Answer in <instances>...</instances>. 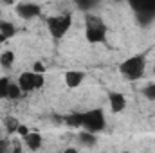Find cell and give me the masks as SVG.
I'll list each match as a JSON object with an SVG mask.
<instances>
[{
	"instance_id": "obj_12",
	"label": "cell",
	"mask_w": 155,
	"mask_h": 153,
	"mask_svg": "<svg viewBox=\"0 0 155 153\" xmlns=\"http://www.w3.org/2000/svg\"><path fill=\"white\" fill-rule=\"evenodd\" d=\"M13 65H15V52H11V50L2 52L0 54V67L9 70V69H13Z\"/></svg>"
},
{
	"instance_id": "obj_4",
	"label": "cell",
	"mask_w": 155,
	"mask_h": 153,
	"mask_svg": "<svg viewBox=\"0 0 155 153\" xmlns=\"http://www.w3.org/2000/svg\"><path fill=\"white\" fill-rule=\"evenodd\" d=\"M107 119H105V112L101 108H92L88 112H83V128L88 133H99L105 130Z\"/></svg>"
},
{
	"instance_id": "obj_14",
	"label": "cell",
	"mask_w": 155,
	"mask_h": 153,
	"mask_svg": "<svg viewBox=\"0 0 155 153\" xmlns=\"http://www.w3.org/2000/svg\"><path fill=\"white\" fill-rule=\"evenodd\" d=\"M78 139H79V142H81L83 146H88V148H90V146H94V144L97 142V137H96L94 133H88V132H85V130L78 133Z\"/></svg>"
},
{
	"instance_id": "obj_6",
	"label": "cell",
	"mask_w": 155,
	"mask_h": 153,
	"mask_svg": "<svg viewBox=\"0 0 155 153\" xmlns=\"http://www.w3.org/2000/svg\"><path fill=\"white\" fill-rule=\"evenodd\" d=\"M15 9H16V15L24 20H33L41 15V7L35 2H20V4H16Z\"/></svg>"
},
{
	"instance_id": "obj_23",
	"label": "cell",
	"mask_w": 155,
	"mask_h": 153,
	"mask_svg": "<svg viewBox=\"0 0 155 153\" xmlns=\"http://www.w3.org/2000/svg\"><path fill=\"white\" fill-rule=\"evenodd\" d=\"M7 150H9L7 142L5 141H0V153H7Z\"/></svg>"
},
{
	"instance_id": "obj_10",
	"label": "cell",
	"mask_w": 155,
	"mask_h": 153,
	"mask_svg": "<svg viewBox=\"0 0 155 153\" xmlns=\"http://www.w3.org/2000/svg\"><path fill=\"white\" fill-rule=\"evenodd\" d=\"M24 142H25V146H27L31 151H36V150L41 148L43 139H41V135H40L38 132H29V133L24 137Z\"/></svg>"
},
{
	"instance_id": "obj_24",
	"label": "cell",
	"mask_w": 155,
	"mask_h": 153,
	"mask_svg": "<svg viewBox=\"0 0 155 153\" xmlns=\"http://www.w3.org/2000/svg\"><path fill=\"white\" fill-rule=\"evenodd\" d=\"M60 153H79V151H78L76 148H65L63 151H60Z\"/></svg>"
},
{
	"instance_id": "obj_11",
	"label": "cell",
	"mask_w": 155,
	"mask_h": 153,
	"mask_svg": "<svg viewBox=\"0 0 155 153\" xmlns=\"http://www.w3.org/2000/svg\"><path fill=\"white\" fill-rule=\"evenodd\" d=\"M0 34H2L5 40L13 38V36L16 34V27H15V24L9 22V20H0Z\"/></svg>"
},
{
	"instance_id": "obj_28",
	"label": "cell",
	"mask_w": 155,
	"mask_h": 153,
	"mask_svg": "<svg viewBox=\"0 0 155 153\" xmlns=\"http://www.w3.org/2000/svg\"><path fill=\"white\" fill-rule=\"evenodd\" d=\"M153 74H155V67H153Z\"/></svg>"
},
{
	"instance_id": "obj_16",
	"label": "cell",
	"mask_w": 155,
	"mask_h": 153,
	"mask_svg": "<svg viewBox=\"0 0 155 153\" xmlns=\"http://www.w3.org/2000/svg\"><path fill=\"white\" fill-rule=\"evenodd\" d=\"M9 85H11L9 77H5V76L0 77V99H7V90H9Z\"/></svg>"
},
{
	"instance_id": "obj_19",
	"label": "cell",
	"mask_w": 155,
	"mask_h": 153,
	"mask_svg": "<svg viewBox=\"0 0 155 153\" xmlns=\"http://www.w3.org/2000/svg\"><path fill=\"white\" fill-rule=\"evenodd\" d=\"M18 126H20V122H16L13 117H5V128H7V132H16Z\"/></svg>"
},
{
	"instance_id": "obj_1",
	"label": "cell",
	"mask_w": 155,
	"mask_h": 153,
	"mask_svg": "<svg viewBox=\"0 0 155 153\" xmlns=\"http://www.w3.org/2000/svg\"><path fill=\"white\" fill-rule=\"evenodd\" d=\"M85 38L88 43H103L107 40V25L97 15H85Z\"/></svg>"
},
{
	"instance_id": "obj_15",
	"label": "cell",
	"mask_w": 155,
	"mask_h": 153,
	"mask_svg": "<svg viewBox=\"0 0 155 153\" xmlns=\"http://www.w3.org/2000/svg\"><path fill=\"white\" fill-rule=\"evenodd\" d=\"M22 96H24V92L20 90L18 83H11V85H9V90H7V99H13V101H16V99H20Z\"/></svg>"
},
{
	"instance_id": "obj_20",
	"label": "cell",
	"mask_w": 155,
	"mask_h": 153,
	"mask_svg": "<svg viewBox=\"0 0 155 153\" xmlns=\"http://www.w3.org/2000/svg\"><path fill=\"white\" fill-rule=\"evenodd\" d=\"M96 4L94 2H78V7L79 9H83V11H87V9H92Z\"/></svg>"
},
{
	"instance_id": "obj_2",
	"label": "cell",
	"mask_w": 155,
	"mask_h": 153,
	"mask_svg": "<svg viewBox=\"0 0 155 153\" xmlns=\"http://www.w3.org/2000/svg\"><path fill=\"white\" fill-rule=\"evenodd\" d=\"M144 69H146V58H144V54H134V56L126 58L119 65L121 76L126 77L128 81L141 79V77L144 76Z\"/></svg>"
},
{
	"instance_id": "obj_26",
	"label": "cell",
	"mask_w": 155,
	"mask_h": 153,
	"mask_svg": "<svg viewBox=\"0 0 155 153\" xmlns=\"http://www.w3.org/2000/svg\"><path fill=\"white\" fill-rule=\"evenodd\" d=\"M4 41H5V38H4V36L0 34V43H4Z\"/></svg>"
},
{
	"instance_id": "obj_5",
	"label": "cell",
	"mask_w": 155,
	"mask_h": 153,
	"mask_svg": "<svg viewBox=\"0 0 155 153\" xmlns=\"http://www.w3.org/2000/svg\"><path fill=\"white\" fill-rule=\"evenodd\" d=\"M43 83H45L43 74L33 72V70H31V72H22L20 77H18V86H20V90H22L24 94L41 88V86H43Z\"/></svg>"
},
{
	"instance_id": "obj_27",
	"label": "cell",
	"mask_w": 155,
	"mask_h": 153,
	"mask_svg": "<svg viewBox=\"0 0 155 153\" xmlns=\"http://www.w3.org/2000/svg\"><path fill=\"white\" fill-rule=\"evenodd\" d=\"M121 153H130V151H121Z\"/></svg>"
},
{
	"instance_id": "obj_7",
	"label": "cell",
	"mask_w": 155,
	"mask_h": 153,
	"mask_svg": "<svg viewBox=\"0 0 155 153\" xmlns=\"http://www.w3.org/2000/svg\"><path fill=\"white\" fill-rule=\"evenodd\" d=\"M130 7L135 11V15H150V16H155V0L130 2Z\"/></svg>"
},
{
	"instance_id": "obj_8",
	"label": "cell",
	"mask_w": 155,
	"mask_h": 153,
	"mask_svg": "<svg viewBox=\"0 0 155 153\" xmlns=\"http://www.w3.org/2000/svg\"><path fill=\"white\" fill-rule=\"evenodd\" d=\"M108 105L114 114H121L126 108V97L121 92H108Z\"/></svg>"
},
{
	"instance_id": "obj_9",
	"label": "cell",
	"mask_w": 155,
	"mask_h": 153,
	"mask_svg": "<svg viewBox=\"0 0 155 153\" xmlns=\"http://www.w3.org/2000/svg\"><path fill=\"white\" fill-rule=\"evenodd\" d=\"M85 79V72L81 70H67L65 72V85L69 88H78Z\"/></svg>"
},
{
	"instance_id": "obj_25",
	"label": "cell",
	"mask_w": 155,
	"mask_h": 153,
	"mask_svg": "<svg viewBox=\"0 0 155 153\" xmlns=\"http://www.w3.org/2000/svg\"><path fill=\"white\" fill-rule=\"evenodd\" d=\"M13 153H22V148H20V146H16V148H15V151Z\"/></svg>"
},
{
	"instance_id": "obj_22",
	"label": "cell",
	"mask_w": 155,
	"mask_h": 153,
	"mask_svg": "<svg viewBox=\"0 0 155 153\" xmlns=\"http://www.w3.org/2000/svg\"><path fill=\"white\" fill-rule=\"evenodd\" d=\"M16 132H18V133H20V135H22V137H25V135H27V133H29V132H27V126H24V124H20V126H18V130H16Z\"/></svg>"
},
{
	"instance_id": "obj_3",
	"label": "cell",
	"mask_w": 155,
	"mask_h": 153,
	"mask_svg": "<svg viewBox=\"0 0 155 153\" xmlns=\"http://www.w3.org/2000/svg\"><path fill=\"white\" fill-rule=\"evenodd\" d=\"M72 25V15L71 13H61V15H54V16H49L47 18V27H49V33L54 40L63 38L69 29Z\"/></svg>"
},
{
	"instance_id": "obj_18",
	"label": "cell",
	"mask_w": 155,
	"mask_h": 153,
	"mask_svg": "<svg viewBox=\"0 0 155 153\" xmlns=\"http://www.w3.org/2000/svg\"><path fill=\"white\" fill-rule=\"evenodd\" d=\"M135 18H137V22H139L143 27L150 25V24L155 20V16H150V15H135Z\"/></svg>"
},
{
	"instance_id": "obj_13",
	"label": "cell",
	"mask_w": 155,
	"mask_h": 153,
	"mask_svg": "<svg viewBox=\"0 0 155 153\" xmlns=\"http://www.w3.org/2000/svg\"><path fill=\"white\" fill-rule=\"evenodd\" d=\"M65 122H67L71 128H83V114H81V112L69 114L65 117Z\"/></svg>"
},
{
	"instance_id": "obj_17",
	"label": "cell",
	"mask_w": 155,
	"mask_h": 153,
	"mask_svg": "<svg viewBox=\"0 0 155 153\" xmlns=\"http://www.w3.org/2000/svg\"><path fill=\"white\" fill-rule=\"evenodd\" d=\"M143 96L150 101H155V83H150L143 88Z\"/></svg>"
},
{
	"instance_id": "obj_29",
	"label": "cell",
	"mask_w": 155,
	"mask_h": 153,
	"mask_svg": "<svg viewBox=\"0 0 155 153\" xmlns=\"http://www.w3.org/2000/svg\"><path fill=\"white\" fill-rule=\"evenodd\" d=\"M0 141H2V137H0Z\"/></svg>"
},
{
	"instance_id": "obj_21",
	"label": "cell",
	"mask_w": 155,
	"mask_h": 153,
	"mask_svg": "<svg viewBox=\"0 0 155 153\" xmlns=\"http://www.w3.org/2000/svg\"><path fill=\"white\" fill-rule=\"evenodd\" d=\"M43 70H45V69H43V65H41V63H38V61H36V63L33 65V72H38V74H43Z\"/></svg>"
}]
</instances>
